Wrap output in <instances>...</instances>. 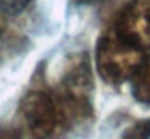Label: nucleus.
Returning <instances> with one entry per match:
<instances>
[{
	"label": "nucleus",
	"instance_id": "39448f33",
	"mask_svg": "<svg viewBox=\"0 0 150 139\" xmlns=\"http://www.w3.org/2000/svg\"><path fill=\"white\" fill-rule=\"evenodd\" d=\"M131 91L136 100L150 105V58L142 60L132 78H131Z\"/></svg>",
	"mask_w": 150,
	"mask_h": 139
},
{
	"label": "nucleus",
	"instance_id": "423d86ee",
	"mask_svg": "<svg viewBox=\"0 0 150 139\" xmlns=\"http://www.w3.org/2000/svg\"><path fill=\"white\" fill-rule=\"evenodd\" d=\"M121 139H150V118L136 121L124 131Z\"/></svg>",
	"mask_w": 150,
	"mask_h": 139
},
{
	"label": "nucleus",
	"instance_id": "f03ea898",
	"mask_svg": "<svg viewBox=\"0 0 150 139\" xmlns=\"http://www.w3.org/2000/svg\"><path fill=\"white\" fill-rule=\"evenodd\" d=\"M142 50L121 37L116 31H108L97 44V70L108 84H118L131 79L142 63Z\"/></svg>",
	"mask_w": 150,
	"mask_h": 139
},
{
	"label": "nucleus",
	"instance_id": "0eeeda50",
	"mask_svg": "<svg viewBox=\"0 0 150 139\" xmlns=\"http://www.w3.org/2000/svg\"><path fill=\"white\" fill-rule=\"evenodd\" d=\"M31 0H0V8L4 11L10 13V15H16V13L23 11Z\"/></svg>",
	"mask_w": 150,
	"mask_h": 139
},
{
	"label": "nucleus",
	"instance_id": "1a4fd4ad",
	"mask_svg": "<svg viewBox=\"0 0 150 139\" xmlns=\"http://www.w3.org/2000/svg\"><path fill=\"white\" fill-rule=\"evenodd\" d=\"M73 2L78 5H95V3H100L103 0H73Z\"/></svg>",
	"mask_w": 150,
	"mask_h": 139
},
{
	"label": "nucleus",
	"instance_id": "6e6552de",
	"mask_svg": "<svg viewBox=\"0 0 150 139\" xmlns=\"http://www.w3.org/2000/svg\"><path fill=\"white\" fill-rule=\"evenodd\" d=\"M0 139H21V134L16 128L11 126H0Z\"/></svg>",
	"mask_w": 150,
	"mask_h": 139
},
{
	"label": "nucleus",
	"instance_id": "7ed1b4c3",
	"mask_svg": "<svg viewBox=\"0 0 150 139\" xmlns=\"http://www.w3.org/2000/svg\"><path fill=\"white\" fill-rule=\"evenodd\" d=\"M20 108L31 139H52L63 125L55 97L44 91H33L26 94Z\"/></svg>",
	"mask_w": 150,
	"mask_h": 139
},
{
	"label": "nucleus",
	"instance_id": "f257e3e1",
	"mask_svg": "<svg viewBox=\"0 0 150 139\" xmlns=\"http://www.w3.org/2000/svg\"><path fill=\"white\" fill-rule=\"evenodd\" d=\"M92 74L87 58L82 55L73 60L68 70L63 73L58 87V96L55 97L57 105L62 113L63 123H78L91 115L92 103Z\"/></svg>",
	"mask_w": 150,
	"mask_h": 139
},
{
	"label": "nucleus",
	"instance_id": "20e7f679",
	"mask_svg": "<svg viewBox=\"0 0 150 139\" xmlns=\"http://www.w3.org/2000/svg\"><path fill=\"white\" fill-rule=\"evenodd\" d=\"M115 31L139 47H150V0H131L118 18Z\"/></svg>",
	"mask_w": 150,
	"mask_h": 139
}]
</instances>
